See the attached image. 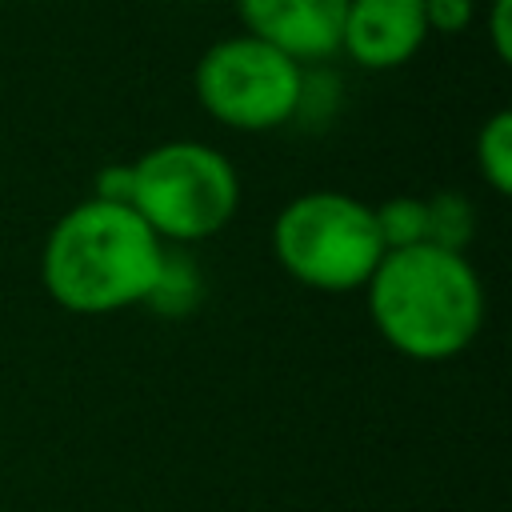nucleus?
<instances>
[{"mask_svg": "<svg viewBox=\"0 0 512 512\" xmlns=\"http://www.w3.org/2000/svg\"><path fill=\"white\" fill-rule=\"evenodd\" d=\"M164 240L128 204L80 200L68 208L40 256L48 296L80 316H108L152 300L164 272Z\"/></svg>", "mask_w": 512, "mask_h": 512, "instance_id": "f257e3e1", "label": "nucleus"}, {"mask_svg": "<svg viewBox=\"0 0 512 512\" xmlns=\"http://www.w3.org/2000/svg\"><path fill=\"white\" fill-rule=\"evenodd\" d=\"M364 288L376 332L400 356L448 360L480 336L484 288L464 252L428 240L392 248L380 256Z\"/></svg>", "mask_w": 512, "mask_h": 512, "instance_id": "f03ea898", "label": "nucleus"}, {"mask_svg": "<svg viewBox=\"0 0 512 512\" xmlns=\"http://www.w3.org/2000/svg\"><path fill=\"white\" fill-rule=\"evenodd\" d=\"M132 208L160 240H208L236 216L240 180L224 152L200 140H168L132 164Z\"/></svg>", "mask_w": 512, "mask_h": 512, "instance_id": "7ed1b4c3", "label": "nucleus"}, {"mask_svg": "<svg viewBox=\"0 0 512 512\" xmlns=\"http://www.w3.org/2000/svg\"><path fill=\"white\" fill-rule=\"evenodd\" d=\"M272 252L292 280L320 292H348L368 284L384 244L372 204L348 192H304L280 208Z\"/></svg>", "mask_w": 512, "mask_h": 512, "instance_id": "20e7f679", "label": "nucleus"}, {"mask_svg": "<svg viewBox=\"0 0 512 512\" xmlns=\"http://www.w3.org/2000/svg\"><path fill=\"white\" fill-rule=\"evenodd\" d=\"M304 64L280 48L240 32L216 40L196 64V96L204 112L236 132H268L296 120Z\"/></svg>", "mask_w": 512, "mask_h": 512, "instance_id": "39448f33", "label": "nucleus"}, {"mask_svg": "<svg viewBox=\"0 0 512 512\" xmlns=\"http://www.w3.org/2000/svg\"><path fill=\"white\" fill-rule=\"evenodd\" d=\"M244 32L280 48L296 64L340 52L348 0H236Z\"/></svg>", "mask_w": 512, "mask_h": 512, "instance_id": "423d86ee", "label": "nucleus"}, {"mask_svg": "<svg viewBox=\"0 0 512 512\" xmlns=\"http://www.w3.org/2000/svg\"><path fill=\"white\" fill-rule=\"evenodd\" d=\"M428 36L424 0H348L340 48L360 68H400L408 64Z\"/></svg>", "mask_w": 512, "mask_h": 512, "instance_id": "0eeeda50", "label": "nucleus"}, {"mask_svg": "<svg viewBox=\"0 0 512 512\" xmlns=\"http://www.w3.org/2000/svg\"><path fill=\"white\" fill-rule=\"evenodd\" d=\"M476 164L484 172V180L492 184V192L508 196L512 192V116L508 112H492L480 132H476Z\"/></svg>", "mask_w": 512, "mask_h": 512, "instance_id": "6e6552de", "label": "nucleus"}, {"mask_svg": "<svg viewBox=\"0 0 512 512\" xmlns=\"http://www.w3.org/2000/svg\"><path fill=\"white\" fill-rule=\"evenodd\" d=\"M372 216H376V232H380L384 252L412 248V244L428 240V208L420 196H392V200L376 204Z\"/></svg>", "mask_w": 512, "mask_h": 512, "instance_id": "1a4fd4ad", "label": "nucleus"}, {"mask_svg": "<svg viewBox=\"0 0 512 512\" xmlns=\"http://www.w3.org/2000/svg\"><path fill=\"white\" fill-rule=\"evenodd\" d=\"M428 208V244H440L448 252H464V244L476 232V212L460 192H440L424 200Z\"/></svg>", "mask_w": 512, "mask_h": 512, "instance_id": "9d476101", "label": "nucleus"}, {"mask_svg": "<svg viewBox=\"0 0 512 512\" xmlns=\"http://www.w3.org/2000/svg\"><path fill=\"white\" fill-rule=\"evenodd\" d=\"M428 32H460L472 24V0H424Z\"/></svg>", "mask_w": 512, "mask_h": 512, "instance_id": "9b49d317", "label": "nucleus"}, {"mask_svg": "<svg viewBox=\"0 0 512 512\" xmlns=\"http://www.w3.org/2000/svg\"><path fill=\"white\" fill-rule=\"evenodd\" d=\"M92 200H108V204H128L132 208V164H108V168H100Z\"/></svg>", "mask_w": 512, "mask_h": 512, "instance_id": "f8f14e48", "label": "nucleus"}, {"mask_svg": "<svg viewBox=\"0 0 512 512\" xmlns=\"http://www.w3.org/2000/svg\"><path fill=\"white\" fill-rule=\"evenodd\" d=\"M508 20H512V0H492V8H488V40H492V52L500 60H512Z\"/></svg>", "mask_w": 512, "mask_h": 512, "instance_id": "ddd939ff", "label": "nucleus"}]
</instances>
